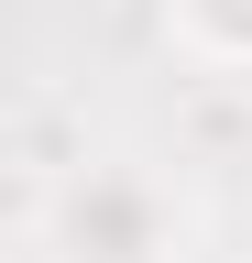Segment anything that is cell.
<instances>
[{
	"instance_id": "cell-1",
	"label": "cell",
	"mask_w": 252,
	"mask_h": 263,
	"mask_svg": "<svg viewBox=\"0 0 252 263\" xmlns=\"http://www.w3.org/2000/svg\"><path fill=\"white\" fill-rule=\"evenodd\" d=\"M55 263H186V209L153 164H66Z\"/></svg>"
},
{
	"instance_id": "cell-2",
	"label": "cell",
	"mask_w": 252,
	"mask_h": 263,
	"mask_svg": "<svg viewBox=\"0 0 252 263\" xmlns=\"http://www.w3.org/2000/svg\"><path fill=\"white\" fill-rule=\"evenodd\" d=\"M165 44L208 77H252V0H165Z\"/></svg>"
}]
</instances>
